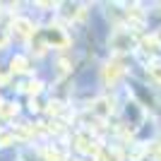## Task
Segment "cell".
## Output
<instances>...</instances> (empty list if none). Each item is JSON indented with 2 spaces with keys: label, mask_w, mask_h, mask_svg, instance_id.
<instances>
[{
  "label": "cell",
  "mask_w": 161,
  "mask_h": 161,
  "mask_svg": "<svg viewBox=\"0 0 161 161\" xmlns=\"http://www.w3.org/2000/svg\"><path fill=\"white\" fill-rule=\"evenodd\" d=\"M108 46L113 48L115 53H128V51H132V48H135V36L130 31H125V29H115V31L111 34Z\"/></svg>",
  "instance_id": "1"
},
{
  "label": "cell",
  "mask_w": 161,
  "mask_h": 161,
  "mask_svg": "<svg viewBox=\"0 0 161 161\" xmlns=\"http://www.w3.org/2000/svg\"><path fill=\"white\" fill-rule=\"evenodd\" d=\"M75 144H77V149H80L82 154H92V156H99L101 154V144L92 137V135H87V132H80L77 137H75Z\"/></svg>",
  "instance_id": "2"
},
{
  "label": "cell",
  "mask_w": 161,
  "mask_h": 161,
  "mask_svg": "<svg viewBox=\"0 0 161 161\" xmlns=\"http://www.w3.org/2000/svg\"><path fill=\"white\" fill-rule=\"evenodd\" d=\"M123 75H125V67H123L120 60H108L106 65H103V70H101V77H103L106 84H115Z\"/></svg>",
  "instance_id": "3"
},
{
  "label": "cell",
  "mask_w": 161,
  "mask_h": 161,
  "mask_svg": "<svg viewBox=\"0 0 161 161\" xmlns=\"http://www.w3.org/2000/svg\"><path fill=\"white\" fill-rule=\"evenodd\" d=\"M43 39H46L48 46H53V48H65L67 43H70V39L65 36V31L63 29H46V34H43Z\"/></svg>",
  "instance_id": "4"
},
{
  "label": "cell",
  "mask_w": 161,
  "mask_h": 161,
  "mask_svg": "<svg viewBox=\"0 0 161 161\" xmlns=\"http://www.w3.org/2000/svg\"><path fill=\"white\" fill-rule=\"evenodd\" d=\"M12 29L19 39H34V24L29 19H24V17H14Z\"/></svg>",
  "instance_id": "5"
},
{
  "label": "cell",
  "mask_w": 161,
  "mask_h": 161,
  "mask_svg": "<svg viewBox=\"0 0 161 161\" xmlns=\"http://www.w3.org/2000/svg\"><path fill=\"white\" fill-rule=\"evenodd\" d=\"M92 113L99 115V118H106V115H111V113H113V103H111V99H106V96L96 99L94 103H92Z\"/></svg>",
  "instance_id": "6"
},
{
  "label": "cell",
  "mask_w": 161,
  "mask_h": 161,
  "mask_svg": "<svg viewBox=\"0 0 161 161\" xmlns=\"http://www.w3.org/2000/svg\"><path fill=\"white\" fill-rule=\"evenodd\" d=\"M10 65H12V67H10L12 72H27V70H29V60L24 58V55H14Z\"/></svg>",
  "instance_id": "7"
},
{
  "label": "cell",
  "mask_w": 161,
  "mask_h": 161,
  "mask_svg": "<svg viewBox=\"0 0 161 161\" xmlns=\"http://www.w3.org/2000/svg\"><path fill=\"white\" fill-rule=\"evenodd\" d=\"M96 161H120V152L118 149H101Z\"/></svg>",
  "instance_id": "8"
},
{
  "label": "cell",
  "mask_w": 161,
  "mask_h": 161,
  "mask_svg": "<svg viewBox=\"0 0 161 161\" xmlns=\"http://www.w3.org/2000/svg\"><path fill=\"white\" fill-rule=\"evenodd\" d=\"M17 113V103H3V106H0V118H12V115Z\"/></svg>",
  "instance_id": "9"
},
{
  "label": "cell",
  "mask_w": 161,
  "mask_h": 161,
  "mask_svg": "<svg viewBox=\"0 0 161 161\" xmlns=\"http://www.w3.org/2000/svg\"><path fill=\"white\" fill-rule=\"evenodd\" d=\"M149 77H152L156 84H161V63H159V60L149 65Z\"/></svg>",
  "instance_id": "10"
},
{
  "label": "cell",
  "mask_w": 161,
  "mask_h": 161,
  "mask_svg": "<svg viewBox=\"0 0 161 161\" xmlns=\"http://www.w3.org/2000/svg\"><path fill=\"white\" fill-rule=\"evenodd\" d=\"M144 46H147V51H161L159 36H147V39H144Z\"/></svg>",
  "instance_id": "11"
},
{
  "label": "cell",
  "mask_w": 161,
  "mask_h": 161,
  "mask_svg": "<svg viewBox=\"0 0 161 161\" xmlns=\"http://www.w3.org/2000/svg\"><path fill=\"white\" fill-rule=\"evenodd\" d=\"M41 87H43V84H41L39 80H34V82H29V84H24V89H27L29 94H39V92H41Z\"/></svg>",
  "instance_id": "12"
},
{
  "label": "cell",
  "mask_w": 161,
  "mask_h": 161,
  "mask_svg": "<svg viewBox=\"0 0 161 161\" xmlns=\"http://www.w3.org/2000/svg\"><path fill=\"white\" fill-rule=\"evenodd\" d=\"M14 135L12 132H0V147H7V144H12Z\"/></svg>",
  "instance_id": "13"
},
{
  "label": "cell",
  "mask_w": 161,
  "mask_h": 161,
  "mask_svg": "<svg viewBox=\"0 0 161 161\" xmlns=\"http://www.w3.org/2000/svg\"><path fill=\"white\" fill-rule=\"evenodd\" d=\"M7 43H10V31L5 27H0V48H5Z\"/></svg>",
  "instance_id": "14"
},
{
  "label": "cell",
  "mask_w": 161,
  "mask_h": 161,
  "mask_svg": "<svg viewBox=\"0 0 161 161\" xmlns=\"http://www.w3.org/2000/svg\"><path fill=\"white\" fill-rule=\"evenodd\" d=\"M43 156H46L48 161H63V156L58 154V152H53V149H46V152H43Z\"/></svg>",
  "instance_id": "15"
}]
</instances>
